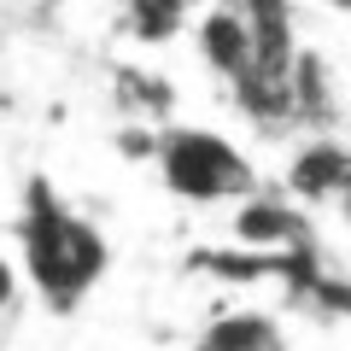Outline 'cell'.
Instances as JSON below:
<instances>
[{
	"label": "cell",
	"mask_w": 351,
	"mask_h": 351,
	"mask_svg": "<svg viewBox=\"0 0 351 351\" xmlns=\"http://www.w3.org/2000/svg\"><path fill=\"white\" fill-rule=\"evenodd\" d=\"M18 299V269H12V258H0V311Z\"/></svg>",
	"instance_id": "cell-8"
},
{
	"label": "cell",
	"mask_w": 351,
	"mask_h": 351,
	"mask_svg": "<svg viewBox=\"0 0 351 351\" xmlns=\"http://www.w3.org/2000/svg\"><path fill=\"white\" fill-rule=\"evenodd\" d=\"M158 176L176 199L188 205H246L258 193V176H252L246 152L234 141L211 135V129H188V123H170L158 135Z\"/></svg>",
	"instance_id": "cell-2"
},
{
	"label": "cell",
	"mask_w": 351,
	"mask_h": 351,
	"mask_svg": "<svg viewBox=\"0 0 351 351\" xmlns=\"http://www.w3.org/2000/svg\"><path fill=\"white\" fill-rule=\"evenodd\" d=\"M339 205H346V217H351V193H346V199H339Z\"/></svg>",
	"instance_id": "cell-11"
},
{
	"label": "cell",
	"mask_w": 351,
	"mask_h": 351,
	"mask_svg": "<svg viewBox=\"0 0 351 351\" xmlns=\"http://www.w3.org/2000/svg\"><path fill=\"white\" fill-rule=\"evenodd\" d=\"M193 47H199V59L211 64L217 76H228V82H246V76L258 71V59H263L258 24L246 18L240 0H217V6H205L199 24H193Z\"/></svg>",
	"instance_id": "cell-3"
},
{
	"label": "cell",
	"mask_w": 351,
	"mask_h": 351,
	"mask_svg": "<svg viewBox=\"0 0 351 351\" xmlns=\"http://www.w3.org/2000/svg\"><path fill=\"white\" fill-rule=\"evenodd\" d=\"M193 351H287V334L263 311H223L199 328Z\"/></svg>",
	"instance_id": "cell-6"
},
{
	"label": "cell",
	"mask_w": 351,
	"mask_h": 351,
	"mask_svg": "<svg viewBox=\"0 0 351 351\" xmlns=\"http://www.w3.org/2000/svg\"><path fill=\"white\" fill-rule=\"evenodd\" d=\"M287 193L304 205H328V199H346L351 193V152L339 147V141H304L299 152H293L287 164Z\"/></svg>",
	"instance_id": "cell-5"
},
{
	"label": "cell",
	"mask_w": 351,
	"mask_h": 351,
	"mask_svg": "<svg viewBox=\"0 0 351 351\" xmlns=\"http://www.w3.org/2000/svg\"><path fill=\"white\" fill-rule=\"evenodd\" d=\"M328 6H339V12H351V0H328Z\"/></svg>",
	"instance_id": "cell-10"
},
{
	"label": "cell",
	"mask_w": 351,
	"mask_h": 351,
	"mask_svg": "<svg viewBox=\"0 0 351 351\" xmlns=\"http://www.w3.org/2000/svg\"><path fill=\"white\" fill-rule=\"evenodd\" d=\"M234 240L252 246V252H263V258H287V252L311 246V223H304V211H293L287 199L252 193V199L234 211Z\"/></svg>",
	"instance_id": "cell-4"
},
{
	"label": "cell",
	"mask_w": 351,
	"mask_h": 351,
	"mask_svg": "<svg viewBox=\"0 0 351 351\" xmlns=\"http://www.w3.org/2000/svg\"><path fill=\"white\" fill-rule=\"evenodd\" d=\"M123 6H129V29L141 41H170L176 29L188 24V12L176 0H123Z\"/></svg>",
	"instance_id": "cell-7"
},
{
	"label": "cell",
	"mask_w": 351,
	"mask_h": 351,
	"mask_svg": "<svg viewBox=\"0 0 351 351\" xmlns=\"http://www.w3.org/2000/svg\"><path fill=\"white\" fill-rule=\"evenodd\" d=\"M176 6H182V12H199V6H211V0H176Z\"/></svg>",
	"instance_id": "cell-9"
},
{
	"label": "cell",
	"mask_w": 351,
	"mask_h": 351,
	"mask_svg": "<svg viewBox=\"0 0 351 351\" xmlns=\"http://www.w3.org/2000/svg\"><path fill=\"white\" fill-rule=\"evenodd\" d=\"M18 258L24 276L53 311H76L82 293L106 276V234L88 223L82 211L53 193L47 176H29L24 188V211H18Z\"/></svg>",
	"instance_id": "cell-1"
}]
</instances>
